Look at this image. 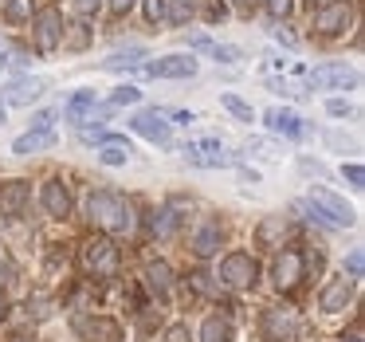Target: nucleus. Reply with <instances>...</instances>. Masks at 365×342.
Masks as SVG:
<instances>
[{
	"label": "nucleus",
	"instance_id": "4c0bfd02",
	"mask_svg": "<svg viewBox=\"0 0 365 342\" xmlns=\"http://www.w3.org/2000/svg\"><path fill=\"white\" fill-rule=\"evenodd\" d=\"M346 268H349V276L357 279V276H361V268H365V256H361V252H354V256H349V263H346Z\"/></svg>",
	"mask_w": 365,
	"mask_h": 342
},
{
	"label": "nucleus",
	"instance_id": "09e8293b",
	"mask_svg": "<svg viewBox=\"0 0 365 342\" xmlns=\"http://www.w3.org/2000/svg\"><path fill=\"white\" fill-rule=\"evenodd\" d=\"M16 342H28V338H16Z\"/></svg>",
	"mask_w": 365,
	"mask_h": 342
},
{
	"label": "nucleus",
	"instance_id": "bb28decb",
	"mask_svg": "<svg viewBox=\"0 0 365 342\" xmlns=\"http://www.w3.org/2000/svg\"><path fill=\"white\" fill-rule=\"evenodd\" d=\"M63 32H67V48H71V51H83V48H87V44H91V28L87 24H71V28H63Z\"/></svg>",
	"mask_w": 365,
	"mask_h": 342
},
{
	"label": "nucleus",
	"instance_id": "473e14b6",
	"mask_svg": "<svg viewBox=\"0 0 365 342\" xmlns=\"http://www.w3.org/2000/svg\"><path fill=\"white\" fill-rule=\"evenodd\" d=\"M291 9H294V0H267V12H271L275 20L291 16Z\"/></svg>",
	"mask_w": 365,
	"mask_h": 342
},
{
	"label": "nucleus",
	"instance_id": "a878e982",
	"mask_svg": "<svg viewBox=\"0 0 365 342\" xmlns=\"http://www.w3.org/2000/svg\"><path fill=\"white\" fill-rule=\"evenodd\" d=\"M153 232H158V236H173V232H177V208L173 205L161 208V213L153 216Z\"/></svg>",
	"mask_w": 365,
	"mask_h": 342
},
{
	"label": "nucleus",
	"instance_id": "423d86ee",
	"mask_svg": "<svg viewBox=\"0 0 365 342\" xmlns=\"http://www.w3.org/2000/svg\"><path fill=\"white\" fill-rule=\"evenodd\" d=\"M349 24H354V4H346V0H330V4H322V9L314 12V32L318 36H338V32H346Z\"/></svg>",
	"mask_w": 365,
	"mask_h": 342
},
{
	"label": "nucleus",
	"instance_id": "393cba45",
	"mask_svg": "<svg viewBox=\"0 0 365 342\" xmlns=\"http://www.w3.org/2000/svg\"><path fill=\"white\" fill-rule=\"evenodd\" d=\"M4 20H9V24L32 20V0H4Z\"/></svg>",
	"mask_w": 365,
	"mask_h": 342
},
{
	"label": "nucleus",
	"instance_id": "58836bf2",
	"mask_svg": "<svg viewBox=\"0 0 365 342\" xmlns=\"http://www.w3.org/2000/svg\"><path fill=\"white\" fill-rule=\"evenodd\" d=\"M75 9H79L83 16H91V12H98V9H103V0H75Z\"/></svg>",
	"mask_w": 365,
	"mask_h": 342
},
{
	"label": "nucleus",
	"instance_id": "de8ad7c7",
	"mask_svg": "<svg viewBox=\"0 0 365 342\" xmlns=\"http://www.w3.org/2000/svg\"><path fill=\"white\" fill-rule=\"evenodd\" d=\"M0 126H4V103H0Z\"/></svg>",
	"mask_w": 365,
	"mask_h": 342
},
{
	"label": "nucleus",
	"instance_id": "1a4fd4ad",
	"mask_svg": "<svg viewBox=\"0 0 365 342\" xmlns=\"http://www.w3.org/2000/svg\"><path fill=\"white\" fill-rule=\"evenodd\" d=\"M145 75H153V79H189V75H197V59L189 56L153 59V64H145Z\"/></svg>",
	"mask_w": 365,
	"mask_h": 342
},
{
	"label": "nucleus",
	"instance_id": "a19ab883",
	"mask_svg": "<svg viewBox=\"0 0 365 342\" xmlns=\"http://www.w3.org/2000/svg\"><path fill=\"white\" fill-rule=\"evenodd\" d=\"M130 9H134V0H110V12H114V16H126Z\"/></svg>",
	"mask_w": 365,
	"mask_h": 342
},
{
	"label": "nucleus",
	"instance_id": "9b49d317",
	"mask_svg": "<svg viewBox=\"0 0 365 342\" xmlns=\"http://www.w3.org/2000/svg\"><path fill=\"white\" fill-rule=\"evenodd\" d=\"M134 130L142 138H150V142H158V146H169V138H173V130H169V122L161 119L158 111H142L134 119Z\"/></svg>",
	"mask_w": 365,
	"mask_h": 342
},
{
	"label": "nucleus",
	"instance_id": "dca6fc26",
	"mask_svg": "<svg viewBox=\"0 0 365 342\" xmlns=\"http://www.w3.org/2000/svg\"><path fill=\"white\" fill-rule=\"evenodd\" d=\"M43 208H48L51 216H67V213H71V193H67V185L59 181V177L43 185Z\"/></svg>",
	"mask_w": 365,
	"mask_h": 342
},
{
	"label": "nucleus",
	"instance_id": "0eeeda50",
	"mask_svg": "<svg viewBox=\"0 0 365 342\" xmlns=\"http://www.w3.org/2000/svg\"><path fill=\"white\" fill-rule=\"evenodd\" d=\"M75 334L83 342H122V326L106 315H83L75 318Z\"/></svg>",
	"mask_w": 365,
	"mask_h": 342
},
{
	"label": "nucleus",
	"instance_id": "4be33fe9",
	"mask_svg": "<svg viewBox=\"0 0 365 342\" xmlns=\"http://www.w3.org/2000/svg\"><path fill=\"white\" fill-rule=\"evenodd\" d=\"M51 142H56V134H51V130H28L24 138H16L12 154H36V150H48Z\"/></svg>",
	"mask_w": 365,
	"mask_h": 342
},
{
	"label": "nucleus",
	"instance_id": "79ce46f5",
	"mask_svg": "<svg viewBox=\"0 0 365 342\" xmlns=\"http://www.w3.org/2000/svg\"><path fill=\"white\" fill-rule=\"evenodd\" d=\"M232 4H236V9H240V12H252V9H255V4H259V0H232Z\"/></svg>",
	"mask_w": 365,
	"mask_h": 342
},
{
	"label": "nucleus",
	"instance_id": "c9c22d12",
	"mask_svg": "<svg viewBox=\"0 0 365 342\" xmlns=\"http://www.w3.org/2000/svg\"><path fill=\"white\" fill-rule=\"evenodd\" d=\"M165 342H189V326H185V323H173V326L165 331Z\"/></svg>",
	"mask_w": 365,
	"mask_h": 342
},
{
	"label": "nucleus",
	"instance_id": "2f4dec72",
	"mask_svg": "<svg viewBox=\"0 0 365 342\" xmlns=\"http://www.w3.org/2000/svg\"><path fill=\"white\" fill-rule=\"evenodd\" d=\"M224 106H228L236 119H244V122H252V106L244 103V99H236V95H224Z\"/></svg>",
	"mask_w": 365,
	"mask_h": 342
},
{
	"label": "nucleus",
	"instance_id": "412c9836",
	"mask_svg": "<svg viewBox=\"0 0 365 342\" xmlns=\"http://www.w3.org/2000/svg\"><path fill=\"white\" fill-rule=\"evenodd\" d=\"M263 122H267L275 134H287V138H299V134H302L299 119H294L291 111H267V114H263Z\"/></svg>",
	"mask_w": 365,
	"mask_h": 342
},
{
	"label": "nucleus",
	"instance_id": "20e7f679",
	"mask_svg": "<svg viewBox=\"0 0 365 342\" xmlns=\"http://www.w3.org/2000/svg\"><path fill=\"white\" fill-rule=\"evenodd\" d=\"M32 44L40 51H56L63 44V16L56 9H43L32 16Z\"/></svg>",
	"mask_w": 365,
	"mask_h": 342
},
{
	"label": "nucleus",
	"instance_id": "a211bd4d",
	"mask_svg": "<svg viewBox=\"0 0 365 342\" xmlns=\"http://www.w3.org/2000/svg\"><path fill=\"white\" fill-rule=\"evenodd\" d=\"M126 158H130V142H126V138H110V134H106L103 138V150H98V161H103V166H126Z\"/></svg>",
	"mask_w": 365,
	"mask_h": 342
},
{
	"label": "nucleus",
	"instance_id": "ddd939ff",
	"mask_svg": "<svg viewBox=\"0 0 365 342\" xmlns=\"http://www.w3.org/2000/svg\"><path fill=\"white\" fill-rule=\"evenodd\" d=\"M28 197H32L28 181L0 185V213H4V216H20V213H24V205H28Z\"/></svg>",
	"mask_w": 365,
	"mask_h": 342
},
{
	"label": "nucleus",
	"instance_id": "49530a36",
	"mask_svg": "<svg viewBox=\"0 0 365 342\" xmlns=\"http://www.w3.org/2000/svg\"><path fill=\"white\" fill-rule=\"evenodd\" d=\"M4 67H9V59H4V56H0V71H4Z\"/></svg>",
	"mask_w": 365,
	"mask_h": 342
},
{
	"label": "nucleus",
	"instance_id": "6e6552de",
	"mask_svg": "<svg viewBox=\"0 0 365 342\" xmlns=\"http://www.w3.org/2000/svg\"><path fill=\"white\" fill-rule=\"evenodd\" d=\"M310 205L322 208L326 221H330V224H354V221H357L354 208H349L341 197H334L330 189H322V185H310Z\"/></svg>",
	"mask_w": 365,
	"mask_h": 342
},
{
	"label": "nucleus",
	"instance_id": "4468645a",
	"mask_svg": "<svg viewBox=\"0 0 365 342\" xmlns=\"http://www.w3.org/2000/svg\"><path fill=\"white\" fill-rule=\"evenodd\" d=\"M357 75L349 71L346 64H326V67H314L310 71V83H314L318 91H326V87H346V83H354Z\"/></svg>",
	"mask_w": 365,
	"mask_h": 342
},
{
	"label": "nucleus",
	"instance_id": "7c9ffc66",
	"mask_svg": "<svg viewBox=\"0 0 365 342\" xmlns=\"http://www.w3.org/2000/svg\"><path fill=\"white\" fill-rule=\"evenodd\" d=\"M212 51H216V59H220V64H240V59H244V51L232 48V44H212Z\"/></svg>",
	"mask_w": 365,
	"mask_h": 342
},
{
	"label": "nucleus",
	"instance_id": "cd10ccee",
	"mask_svg": "<svg viewBox=\"0 0 365 342\" xmlns=\"http://www.w3.org/2000/svg\"><path fill=\"white\" fill-rule=\"evenodd\" d=\"M192 12H197V0H169V16H173V24H189Z\"/></svg>",
	"mask_w": 365,
	"mask_h": 342
},
{
	"label": "nucleus",
	"instance_id": "2eb2a0df",
	"mask_svg": "<svg viewBox=\"0 0 365 342\" xmlns=\"http://www.w3.org/2000/svg\"><path fill=\"white\" fill-rule=\"evenodd\" d=\"M349 299H354V279H334V283L318 295V307L322 311H341Z\"/></svg>",
	"mask_w": 365,
	"mask_h": 342
},
{
	"label": "nucleus",
	"instance_id": "f3484780",
	"mask_svg": "<svg viewBox=\"0 0 365 342\" xmlns=\"http://www.w3.org/2000/svg\"><path fill=\"white\" fill-rule=\"evenodd\" d=\"M43 91H48V79H20V83L9 87V103L12 106H28V103H36Z\"/></svg>",
	"mask_w": 365,
	"mask_h": 342
},
{
	"label": "nucleus",
	"instance_id": "7ed1b4c3",
	"mask_svg": "<svg viewBox=\"0 0 365 342\" xmlns=\"http://www.w3.org/2000/svg\"><path fill=\"white\" fill-rule=\"evenodd\" d=\"M255 279H259V263H255L247 252L224 256V263H220V283L224 287H232V291H247V287H255Z\"/></svg>",
	"mask_w": 365,
	"mask_h": 342
},
{
	"label": "nucleus",
	"instance_id": "e433bc0d",
	"mask_svg": "<svg viewBox=\"0 0 365 342\" xmlns=\"http://www.w3.org/2000/svg\"><path fill=\"white\" fill-rule=\"evenodd\" d=\"M51 122H56V111H40L32 119V130H51Z\"/></svg>",
	"mask_w": 365,
	"mask_h": 342
},
{
	"label": "nucleus",
	"instance_id": "c756f323",
	"mask_svg": "<svg viewBox=\"0 0 365 342\" xmlns=\"http://www.w3.org/2000/svg\"><path fill=\"white\" fill-rule=\"evenodd\" d=\"M138 99H142V91H138V87H118L110 95V106H134Z\"/></svg>",
	"mask_w": 365,
	"mask_h": 342
},
{
	"label": "nucleus",
	"instance_id": "5701e85b",
	"mask_svg": "<svg viewBox=\"0 0 365 342\" xmlns=\"http://www.w3.org/2000/svg\"><path fill=\"white\" fill-rule=\"evenodd\" d=\"M95 106V91H75L71 95V103L63 106V114H67V122H83L87 119V111Z\"/></svg>",
	"mask_w": 365,
	"mask_h": 342
},
{
	"label": "nucleus",
	"instance_id": "f03ea898",
	"mask_svg": "<svg viewBox=\"0 0 365 342\" xmlns=\"http://www.w3.org/2000/svg\"><path fill=\"white\" fill-rule=\"evenodd\" d=\"M79 263H83V271H87V276L110 279V276H118L122 256H118V248H114L110 236H91L87 244L79 248Z\"/></svg>",
	"mask_w": 365,
	"mask_h": 342
},
{
	"label": "nucleus",
	"instance_id": "ea45409f",
	"mask_svg": "<svg viewBox=\"0 0 365 342\" xmlns=\"http://www.w3.org/2000/svg\"><path fill=\"white\" fill-rule=\"evenodd\" d=\"M326 111H330L334 119H341V114H349V103H341V99H330V103H326Z\"/></svg>",
	"mask_w": 365,
	"mask_h": 342
},
{
	"label": "nucleus",
	"instance_id": "37998d69",
	"mask_svg": "<svg viewBox=\"0 0 365 342\" xmlns=\"http://www.w3.org/2000/svg\"><path fill=\"white\" fill-rule=\"evenodd\" d=\"M189 44H192V48H212V40H208V36H192Z\"/></svg>",
	"mask_w": 365,
	"mask_h": 342
},
{
	"label": "nucleus",
	"instance_id": "f704fd0d",
	"mask_svg": "<svg viewBox=\"0 0 365 342\" xmlns=\"http://www.w3.org/2000/svg\"><path fill=\"white\" fill-rule=\"evenodd\" d=\"M12 276H16V263H12L9 252H0V283H9Z\"/></svg>",
	"mask_w": 365,
	"mask_h": 342
},
{
	"label": "nucleus",
	"instance_id": "39448f33",
	"mask_svg": "<svg viewBox=\"0 0 365 342\" xmlns=\"http://www.w3.org/2000/svg\"><path fill=\"white\" fill-rule=\"evenodd\" d=\"M263 338L267 342H294L299 338V315H294V307H271L263 315Z\"/></svg>",
	"mask_w": 365,
	"mask_h": 342
},
{
	"label": "nucleus",
	"instance_id": "b1692460",
	"mask_svg": "<svg viewBox=\"0 0 365 342\" xmlns=\"http://www.w3.org/2000/svg\"><path fill=\"white\" fill-rule=\"evenodd\" d=\"M200 342H232V326L220 315H208L200 326Z\"/></svg>",
	"mask_w": 365,
	"mask_h": 342
},
{
	"label": "nucleus",
	"instance_id": "6ab92c4d",
	"mask_svg": "<svg viewBox=\"0 0 365 342\" xmlns=\"http://www.w3.org/2000/svg\"><path fill=\"white\" fill-rule=\"evenodd\" d=\"M145 283H150V291L158 295V299H169V291H173L169 263H150V268H145Z\"/></svg>",
	"mask_w": 365,
	"mask_h": 342
},
{
	"label": "nucleus",
	"instance_id": "f257e3e1",
	"mask_svg": "<svg viewBox=\"0 0 365 342\" xmlns=\"http://www.w3.org/2000/svg\"><path fill=\"white\" fill-rule=\"evenodd\" d=\"M87 216L106 232H134V208H130V201L118 197V193H110V189L91 193Z\"/></svg>",
	"mask_w": 365,
	"mask_h": 342
},
{
	"label": "nucleus",
	"instance_id": "aec40b11",
	"mask_svg": "<svg viewBox=\"0 0 365 342\" xmlns=\"http://www.w3.org/2000/svg\"><path fill=\"white\" fill-rule=\"evenodd\" d=\"M216 248H220V224H205V228H197V236H192V252H197L200 260H208Z\"/></svg>",
	"mask_w": 365,
	"mask_h": 342
},
{
	"label": "nucleus",
	"instance_id": "c85d7f7f",
	"mask_svg": "<svg viewBox=\"0 0 365 342\" xmlns=\"http://www.w3.org/2000/svg\"><path fill=\"white\" fill-rule=\"evenodd\" d=\"M169 16V0H145V20L150 24H161Z\"/></svg>",
	"mask_w": 365,
	"mask_h": 342
},
{
	"label": "nucleus",
	"instance_id": "9d476101",
	"mask_svg": "<svg viewBox=\"0 0 365 342\" xmlns=\"http://www.w3.org/2000/svg\"><path fill=\"white\" fill-rule=\"evenodd\" d=\"M299 279H302V256L294 248H287L283 256H275V283L279 291H291V287H299Z\"/></svg>",
	"mask_w": 365,
	"mask_h": 342
},
{
	"label": "nucleus",
	"instance_id": "c03bdc74",
	"mask_svg": "<svg viewBox=\"0 0 365 342\" xmlns=\"http://www.w3.org/2000/svg\"><path fill=\"white\" fill-rule=\"evenodd\" d=\"M4 315H9V303H4V295H0V323H4Z\"/></svg>",
	"mask_w": 365,
	"mask_h": 342
},
{
	"label": "nucleus",
	"instance_id": "72a5a7b5",
	"mask_svg": "<svg viewBox=\"0 0 365 342\" xmlns=\"http://www.w3.org/2000/svg\"><path fill=\"white\" fill-rule=\"evenodd\" d=\"M341 177H346L349 185H354V189H365V173H361V166H341Z\"/></svg>",
	"mask_w": 365,
	"mask_h": 342
},
{
	"label": "nucleus",
	"instance_id": "f8f14e48",
	"mask_svg": "<svg viewBox=\"0 0 365 342\" xmlns=\"http://www.w3.org/2000/svg\"><path fill=\"white\" fill-rule=\"evenodd\" d=\"M287 236H291L287 216H263L259 228H255V244H259V248H283Z\"/></svg>",
	"mask_w": 365,
	"mask_h": 342
},
{
	"label": "nucleus",
	"instance_id": "a18cd8bd",
	"mask_svg": "<svg viewBox=\"0 0 365 342\" xmlns=\"http://www.w3.org/2000/svg\"><path fill=\"white\" fill-rule=\"evenodd\" d=\"M338 342H361V334H346V338H338Z\"/></svg>",
	"mask_w": 365,
	"mask_h": 342
}]
</instances>
